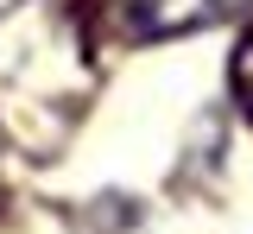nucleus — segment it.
Segmentation results:
<instances>
[{
  "label": "nucleus",
  "mask_w": 253,
  "mask_h": 234,
  "mask_svg": "<svg viewBox=\"0 0 253 234\" xmlns=\"http://www.w3.org/2000/svg\"><path fill=\"white\" fill-rule=\"evenodd\" d=\"M6 6H19V0H0V13H6Z\"/></svg>",
  "instance_id": "3"
},
{
  "label": "nucleus",
  "mask_w": 253,
  "mask_h": 234,
  "mask_svg": "<svg viewBox=\"0 0 253 234\" xmlns=\"http://www.w3.org/2000/svg\"><path fill=\"white\" fill-rule=\"evenodd\" d=\"M253 0H108V19L121 38H184L247 13Z\"/></svg>",
  "instance_id": "1"
},
{
  "label": "nucleus",
  "mask_w": 253,
  "mask_h": 234,
  "mask_svg": "<svg viewBox=\"0 0 253 234\" xmlns=\"http://www.w3.org/2000/svg\"><path fill=\"white\" fill-rule=\"evenodd\" d=\"M228 82H234V101H241V114L253 120V26L241 32V44H234V64H228Z\"/></svg>",
  "instance_id": "2"
}]
</instances>
